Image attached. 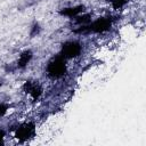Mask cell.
<instances>
[{"label":"cell","mask_w":146,"mask_h":146,"mask_svg":"<svg viewBox=\"0 0 146 146\" xmlns=\"http://www.w3.org/2000/svg\"><path fill=\"white\" fill-rule=\"evenodd\" d=\"M2 138H3V132H2V131H0V143H1Z\"/></svg>","instance_id":"30bf717a"},{"label":"cell","mask_w":146,"mask_h":146,"mask_svg":"<svg viewBox=\"0 0 146 146\" xmlns=\"http://www.w3.org/2000/svg\"><path fill=\"white\" fill-rule=\"evenodd\" d=\"M34 133V127L33 124L29 123V124H23L22 127H19L16 131V137L21 140H24V139H27L30 138L32 135Z\"/></svg>","instance_id":"277c9868"},{"label":"cell","mask_w":146,"mask_h":146,"mask_svg":"<svg viewBox=\"0 0 146 146\" xmlns=\"http://www.w3.org/2000/svg\"><path fill=\"white\" fill-rule=\"evenodd\" d=\"M81 51V47L78 42H73V41H70V42H66L63 44V48H62V55L64 58H72V57H75L80 54Z\"/></svg>","instance_id":"3957f363"},{"label":"cell","mask_w":146,"mask_h":146,"mask_svg":"<svg viewBox=\"0 0 146 146\" xmlns=\"http://www.w3.org/2000/svg\"><path fill=\"white\" fill-rule=\"evenodd\" d=\"M7 111V106L3 104H0V116H2Z\"/></svg>","instance_id":"9c48e42d"},{"label":"cell","mask_w":146,"mask_h":146,"mask_svg":"<svg viewBox=\"0 0 146 146\" xmlns=\"http://www.w3.org/2000/svg\"><path fill=\"white\" fill-rule=\"evenodd\" d=\"M111 26V21L108 18H99L95 21L92 24L88 26H83L82 29L79 30V32H84V31H90V32H104L108 30Z\"/></svg>","instance_id":"7a4b0ae2"},{"label":"cell","mask_w":146,"mask_h":146,"mask_svg":"<svg viewBox=\"0 0 146 146\" xmlns=\"http://www.w3.org/2000/svg\"><path fill=\"white\" fill-rule=\"evenodd\" d=\"M26 87H27V91L33 96V98H38V97L40 96V94H41V89H40V87H39V86L27 83V84H26Z\"/></svg>","instance_id":"52a82bcc"},{"label":"cell","mask_w":146,"mask_h":146,"mask_svg":"<svg viewBox=\"0 0 146 146\" xmlns=\"http://www.w3.org/2000/svg\"><path fill=\"white\" fill-rule=\"evenodd\" d=\"M65 68H66V66H65L64 58L63 57H57V58L52 59L49 63L47 71H48V74L50 76H52V78H59V76H62L64 74Z\"/></svg>","instance_id":"6da1fadb"},{"label":"cell","mask_w":146,"mask_h":146,"mask_svg":"<svg viewBox=\"0 0 146 146\" xmlns=\"http://www.w3.org/2000/svg\"><path fill=\"white\" fill-rule=\"evenodd\" d=\"M83 10V7L82 6H78V7H72V8H66L64 10L60 11L62 15H65V16H75L78 15L79 13H81Z\"/></svg>","instance_id":"5b68a950"},{"label":"cell","mask_w":146,"mask_h":146,"mask_svg":"<svg viewBox=\"0 0 146 146\" xmlns=\"http://www.w3.org/2000/svg\"><path fill=\"white\" fill-rule=\"evenodd\" d=\"M111 2L113 5V7L117 9V8H121L127 2V0H111Z\"/></svg>","instance_id":"ba28073f"},{"label":"cell","mask_w":146,"mask_h":146,"mask_svg":"<svg viewBox=\"0 0 146 146\" xmlns=\"http://www.w3.org/2000/svg\"><path fill=\"white\" fill-rule=\"evenodd\" d=\"M31 57H32L31 51H24V52L21 55L19 59H18V66H21V67L25 66V65H26V64L30 62Z\"/></svg>","instance_id":"8992f818"}]
</instances>
